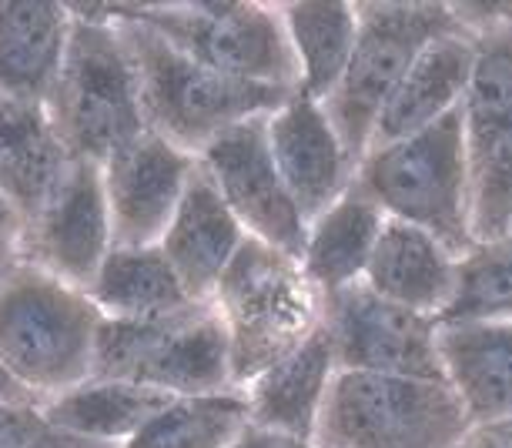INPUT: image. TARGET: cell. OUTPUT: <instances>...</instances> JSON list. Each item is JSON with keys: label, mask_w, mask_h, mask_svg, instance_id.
Returning <instances> with one entry per match:
<instances>
[{"label": "cell", "mask_w": 512, "mask_h": 448, "mask_svg": "<svg viewBox=\"0 0 512 448\" xmlns=\"http://www.w3.org/2000/svg\"><path fill=\"white\" fill-rule=\"evenodd\" d=\"M355 188L385 218L415 224L462 258L472 238V151L462 107L412 138L372 148L359 164Z\"/></svg>", "instance_id": "cell-5"}, {"label": "cell", "mask_w": 512, "mask_h": 448, "mask_svg": "<svg viewBox=\"0 0 512 448\" xmlns=\"http://www.w3.org/2000/svg\"><path fill=\"white\" fill-rule=\"evenodd\" d=\"M462 448H512V425H482L472 428V435Z\"/></svg>", "instance_id": "cell-33"}, {"label": "cell", "mask_w": 512, "mask_h": 448, "mask_svg": "<svg viewBox=\"0 0 512 448\" xmlns=\"http://www.w3.org/2000/svg\"><path fill=\"white\" fill-rule=\"evenodd\" d=\"M439 355L472 428L512 425V325L442 321Z\"/></svg>", "instance_id": "cell-17"}, {"label": "cell", "mask_w": 512, "mask_h": 448, "mask_svg": "<svg viewBox=\"0 0 512 448\" xmlns=\"http://www.w3.org/2000/svg\"><path fill=\"white\" fill-rule=\"evenodd\" d=\"M94 378L134 382L161 395L231 392V345L211 301L148 321H101Z\"/></svg>", "instance_id": "cell-7"}, {"label": "cell", "mask_w": 512, "mask_h": 448, "mask_svg": "<svg viewBox=\"0 0 512 448\" xmlns=\"http://www.w3.org/2000/svg\"><path fill=\"white\" fill-rule=\"evenodd\" d=\"M442 321H506L512 325V235L476 241L459 258L456 295Z\"/></svg>", "instance_id": "cell-28"}, {"label": "cell", "mask_w": 512, "mask_h": 448, "mask_svg": "<svg viewBox=\"0 0 512 448\" xmlns=\"http://www.w3.org/2000/svg\"><path fill=\"white\" fill-rule=\"evenodd\" d=\"M245 241L248 235L241 221L231 214L225 198L198 164L185 198H181L175 218H171L158 245L188 295L195 301H211L218 281L225 278L228 265L235 261Z\"/></svg>", "instance_id": "cell-16"}, {"label": "cell", "mask_w": 512, "mask_h": 448, "mask_svg": "<svg viewBox=\"0 0 512 448\" xmlns=\"http://www.w3.org/2000/svg\"><path fill=\"white\" fill-rule=\"evenodd\" d=\"M472 57H476V37H472V27L466 21L456 31H446L432 44H425L409 74L395 87L392 101L385 104L372 148L412 138V134L456 114L469 91Z\"/></svg>", "instance_id": "cell-15"}, {"label": "cell", "mask_w": 512, "mask_h": 448, "mask_svg": "<svg viewBox=\"0 0 512 448\" xmlns=\"http://www.w3.org/2000/svg\"><path fill=\"white\" fill-rule=\"evenodd\" d=\"M74 31V7L0 4V97L47 104Z\"/></svg>", "instance_id": "cell-20"}, {"label": "cell", "mask_w": 512, "mask_h": 448, "mask_svg": "<svg viewBox=\"0 0 512 448\" xmlns=\"http://www.w3.org/2000/svg\"><path fill=\"white\" fill-rule=\"evenodd\" d=\"M248 425V398L241 388L215 395H185L171 398L121 448H228Z\"/></svg>", "instance_id": "cell-27"}, {"label": "cell", "mask_w": 512, "mask_h": 448, "mask_svg": "<svg viewBox=\"0 0 512 448\" xmlns=\"http://www.w3.org/2000/svg\"><path fill=\"white\" fill-rule=\"evenodd\" d=\"M466 408L446 378L338 372L318 418V448H462Z\"/></svg>", "instance_id": "cell-6"}, {"label": "cell", "mask_w": 512, "mask_h": 448, "mask_svg": "<svg viewBox=\"0 0 512 448\" xmlns=\"http://www.w3.org/2000/svg\"><path fill=\"white\" fill-rule=\"evenodd\" d=\"M0 448H104L47 422L41 402H0Z\"/></svg>", "instance_id": "cell-30"}, {"label": "cell", "mask_w": 512, "mask_h": 448, "mask_svg": "<svg viewBox=\"0 0 512 448\" xmlns=\"http://www.w3.org/2000/svg\"><path fill=\"white\" fill-rule=\"evenodd\" d=\"M71 161L74 154L47 104L0 97V191L24 211V218L51 198Z\"/></svg>", "instance_id": "cell-21"}, {"label": "cell", "mask_w": 512, "mask_h": 448, "mask_svg": "<svg viewBox=\"0 0 512 448\" xmlns=\"http://www.w3.org/2000/svg\"><path fill=\"white\" fill-rule=\"evenodd\" d=\"M268 118L245 121L225 131L198 164L241 221L248 238L265 241L288 255H302L308 221L285 188V178L268 148Z\"/></svg>", "instance_id": "cell-12"}, {"label": "cell", "mask_w": 512, "mask_h": 448, "mask_svg": "<svg viewBox=\"0 0 512 448\" xmlns=\"http://www.w3.org/2000/svg\"><path fill=\"white\" fill-rule=\"evenodd\" d=\"M499 7H502V14H506L509 21H512V4H499Z\"/></svg>", "instance_id": "cell-36"}, {"label": "cell", "mask_w": 512, "mask_h": 448, "mask_svg": "<svg viewBox=\"0 0 512 448\" xmlns=\"http://www.w3.org/2000/svg\"><path fill=\"white\" fill-rule=\"evenodd\" d=\"M178 51L245 84L298 91V64L282 4H124Z\"/></svg>", "instance_id": "cell-9"}, {"label": "cell", "mask_w": 512, "mask_h": 448, "mask_svg": "<svg viewBox=\"0 0 512 448\" xmlns=\"http://www.w3.org/2000/svg\"><path fill=\"white\" fill-rule=\"evenodd\" d=\"M211 308L228 331L238 388L325 325V298L308 281L302 261L255 238H248L228 265L211 295Z\"/></svg>", "instance_id": "cell-4"}, {"label": "cell", "mask_w": 512, "mask_h": 448, "mask_svg": "<svg viewBox=\"0 0 512 448\" xmlns=\"http://www.w3.org/2000/svg\"><path fill=\"white\" fill-rule=\"evenodd\" d=\"M17 265V251H0V278Z\"/></svg>", "instance_id": "cell-35"}, {"label": "cell", "mask_w": 512, "mask_h": 448, "mask_svg": "<svg viewBox=\"0 0 512 448\" xmlns=\"http://www.w3.org/2000/svg\"><path fill=\"white\" fill-rule=\"evenodd\" d=\"M114 248L101 164L74 158L61 184L24 224L17 258L88 291Z\"/></svg>", "instance_id": "cell-11"}, {"label": "cell", "mask_w": 512, "mask_h": 448, "mask_svg": "<svg viewBox=\"0 0 512 448\" xmlns=\"http://www.w3.org/2000/svg\"><path fill=\"white\" fill-rule=\"evenodd\" d=\"M91 301L111 321H148L198 305L188 295L171 261L158 245L151 248H111L98 278L88 288Z\"/></svg>", "instance_id": "cell-24"}, {"label": "cell", "mask_w": 512, "mask_h": 448, "mask_svg": "<svg viewBox=\"0 0 512 448\" xmlns=\"http://www.w3.org/2000/svg\"><path fill=\"white\" fill-rule=\"evenodd\" d=\"M439 328V318L392 305L365 285L325 298V331L342 372L446 378Z\"/></svg>", "instance_id": "cell-10"}, {"label": "cell", "mask_w": 512, "mask_h": 448, "mask_svg": "<svg viewBox=\"0 0 512 448\" xmlns=\"http://www.w3.org/2000/svg\"><path fill=\"white\" fill-rule=\"evenodd\" d=\"M104 315L88 291L17 265L0 278V365L37 402L94 378Z\"/></svg>", "instance_id": "cell-1"}, {"label": "cell", "mask_w": 512, "mask_h": 448, "mask_svg": "<svg viewBox=\"0 0 512 448\" xmlns=\"http://www.w3.org/2000/svg\"><path fill=\"white\" fill-rule=\"evenodd\" d=\"M338 372L342 368H338L332 338L322 325L305 345H298L282 362L265 368L241 388L248 398L251 425L315 442L318 418Z\"/></svg>", "instance_id": "cell-19"}, {"label": "cell", "mask_w": 512, "mask_h": 448, "mask_svg": "<svg viewBox=\"0 0 512 448\" xmlns=\"http://www.w3.org/2000/svg\"><path fill=\"white\" fill-rule=\"evenodd\" d=\"M512 235V131L472 154V238Z\"/></svg>", "instance_id": "cell-29"}, {"label": "cell", "mask_w": 512, "mask_h": 448, "mask_svg": "<svg viewBox=\"0 0 512 448\" xmlns=\"http://www.w3.org/2000/svg\"><path fill=\"white\" fill-rule=\"evenodd\" d=\"M0 402H17V405H31V402H37V398H31L24 392L21 385L14 382L11 378V372H7L4 365H0Z\"/></svg>", "instance_id": "cell-34"}, {"label": "cell", "mask_w": 512, "mask_h": 448, "mask_svg": "<svg viewBox=\"0 0 512 448\" xmlns=\"http://www.w3.org/2000/svg\"><path fill=\"white\" fill-rule=\"evenodd\" d=\"M459 14L476 37L462 124L469 151L479 154L512 131V21L496 4H459Z\"/></svg>", "instance_id": "cell-23"}, {"label": "cell", "mask_w": 512, "mask_h": 448, "mask_svg": "<svg viewBox=\"0 0 512 448\" xmlns=\"http://www.w3.org/2000/svg\"><path fill=\"white\" fill-rule=\"evenodd\" d=\"M47 111L74 158L104 164L148 128L138 67L104 7H74V31Z\"/></svg>", "instance_id": "cell-3"}, {"label": "cell", "mask_w": 512, "mask_h": 448, "mask_svg": "<svg viewBox=\"0 0 512 448\" xmlns=\"http://www.w3.org/2000/svg\"><path fill=\"white\" fill-rule=\"evenodd\" d=\"M298 94L325 104L359 44V4H282Z\"/></svg>", "instance_id": "cell-26"}, {"label": "cell", "mask_w": 512, "mask_h": 448, "mask_svg": "<svg viewBox=\"0 0 512 448\" xmlns=\"http://www.w3.org/2000/svg\"><path fill=\"white\" fill-rule=\"evenodd\" d=\"M198 158L175 148L168 138L144 131L101 164L108 194L114 245L151 248L161 245L164 231L185 198Z\"/></svg>", "instance_id": "cell-13"}, {"label": "cell", "mask_w": 512, "mask_h": 448, "mask_svg": "<svg viewBox=\"0 0 512 448\" xmlns=\"http://www.w3.org/2000/svg\"><path fill=\"white\" fill-rule=\"evenodd\" d=\"M228 448H318V445L305 442V438L285 435V432H272V428H262V425H248Z\"/></svg>", "instance_id": "cell-31"}, {"label": "cell", "mask_w": 512, "mask_h": 448, "mask_svg": "<svg viewBox=\"0 0 512 448\" xmlns=\"http://www.w3.org/2000/svg\"><path fill=\"white\" fill-rule=\"evenodd\" d=\"M456 27H462L459 4H359V44L345 77L325 101L338 138L359 164L415 57Z\"/></svg>", "instance_id": "cell-8"}, {"label": "cell", "mask_w": 512, "mask_h": 448, "mask_svg": "<svg viewBox=\"0 0 512 448\" xmlns=\"http://www.w3.org/2000/svg\"><path fill=\"white\" fill-rule=\"evenodd\" d=\"M385 221H389L385 211L359 188H352L332 208L308 221L305 248L298 261L308 281L322 291V298L362 285Z\"/></svg>", "instance_id": "cell-22"}, {"label": "cell", "mask_w": 512, "mask_h": 448, "mask_svg": "<svg viewBox=\"0 0 512 448\" xmlns=\"http://www.w3.org/2000/svg\"><path fill=\"white\" fill-rule=\"evenodd\" d=\"M265 128L272 158L305 221L318 218L355 188L359 161L338 138L325 104L295 91L275 114H268Z\"/></svg>", "instance_id": "cell-14"}, {"label": "cell", "mask_w": 512, "mask_h": 448, "mask_svg": "<svg viewBox=\"0 0 512 448\" xmlns=\"http://www.w3.org/2000/svg\"><path fill=\"white\" fill-rule=\"evenodd\" d=\"M456 278V251H449L439 238H432L415 224L389 218L362 285L392 305L442 321L452 305V295H456Z\"/></svg>", "instance_id": "cell-18"}, {"label": "cell", "mask_w": 512, "mask_h": 448, "mask_svg": "<svg viewBox=\"0 0 512 448\" xmlns=\"http://www.w3.org/2000/svg\"><path fill=\"white\" fill-rule=\"evenodd\" d=\"M171 395H161L154 388L134 382H108V378H91V382L71 388V392L41 402L47 422L61 432L88 438L94 445L121 448L134 438L164 405Z\"/></svg>", "instance_id": "cell-25"}, {"label": "cell", "mask_w": 512, "mask_h": 448, "mask_svg": "<svg viewBox=\"0 0 512 448\" xmlns=\"http://www.w3.org/2000/svg\"><path fill=\"white\" fill-rule=\"evenodd\" d=\"M24 211L0 191V251H17L21 245V235H24Z\"/></svg>", "instance_id": "cell-32"}, {"label": "cell", "mask_w": 512, "mask_h": 448, "mask_svg": "<svg viewBox=\"0 0 512 448\" xmlns=\"http://www.w3.org/2000/svg\"><path fill=\"white\" fill-rule=\"evenodd\" d=\"M104 14L121 27L128 51L138 67V87L148 128L168 138L175 148L201 158L221 134L245 121L268 118L295 91L282 87L245 84L225 77L195 57L178 51L161 34L144 27L118 7H104Z\"/></svg>", "instance_id": "cell-2"}]
</instances>
